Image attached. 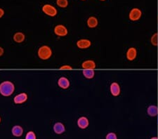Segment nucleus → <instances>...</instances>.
Wrapping results in <instances>:
<instances>
[{
	"label": "nucleus",
	"instance_id": "cd10ccee",
	"mask_svg": "<svg viewBox=\"0 0 158 139\" xmlns=\"http://www.w3.org/2000/svg\"><path fill=\"white\" fill-rule=\"evenodd\" d=\"M101 1H106V0H101Z\"/></svg>",
	"mask_w": 158,
	"mask_h": 139
},
{
	"label": "nucleus",
	"instance_id": "c85d7f7f",
	"mask_svg": "<svg viewBox=\"0 0 158 139\" xmlns=\"http://www.w3.org/2000/svg\"><path fill=\"white\" fill-rule=\"evenodd\" d=\"M81 1H85V0H81Z\"/></svg>",
	"mask_w": 158,
	"mask_h": 139
},
{
	"label": "nucleus",
	"instance_id": "ddd939ff",
	"mask_svg": "<svg viewBox=\"0 0 158 139\" xmlns=\"http://www.w3.org/2000/svg\"><path fill=\"white\" fill-rule=\"evenodd\" d=\"M89 120L86 117H81L78 119L77 120V125L80 129H85L87 128L89 126Z\"/></svg>",
	"mask_w": 158,
	"mask_h": 139
},
{
	"label": "nucleus",
	"instance_id": "39448f33",
	"mask_svg": "<svg viewBox=\"0 0 158 139\" xmlns=\"http://www.w3.org/2000/svg\"><path fill=\"white\" fill-rule=\"evenodd\" d=\"M54 33L58 37H65L68 35V31L66 27L63 25H58L54 27Z\"/></svg>",
	"mask_w": 158,
	"mask_h": 139
},
{
	"label": "nucleus",
	"instance_id": "2eb2a0df",
	"mask_svg": "<svg viewBox=\"0 0 158 139\" xmlns=\"http://www.w3.org/2000/svg\"><path fill=\"white\" fill-rule=\"evenodd\" d=\"M13 39H14V41L15 42L20 44V43H22L23 42H24V40L25 39V36L23 32H18L14 35V36H13Z\"/></svg>",
	"mask_w": 158,
	"mask_h": 139
},
{
	"label": "nucleus",
	"instance_id": "393cba45",
	"mask_svg": "<svg viewBox=\"0 0 158 139\" xmlns=\"http://www.w3.org/2000/svg\"><path fill=\"white\" fill-rule=\"evenodd\" d=\"M4 49H3V48H2V47H0V57H1L2 55L4 54Z\"/></svg>",
	"mask_w": 158,
	"mask_h": 139
},
{
	"label": "nucleus",
	"instance_id": "423d86ee",
	"mask_svg": "<svg viewBox=\"0 0 158 139\" xmlns=\"http://www.w3.org/2000/svg\"><path fill=\"white\" fill-rule=\"evenodd\" d=\"M110 90L111 94L113 95V96H118L120 94L121 89L118 83L117 82L112 83L110 84Z\"/></svg>",
	"mask_w": 158,
	"mask_h": 139
},
{
	"label": "nucleus",
	"instance_id": "20e7f679",
	"mask_svg": "<svg viewBox=\"0 0 158 139\" xmlns=\"http://www.w3.org/2000/svg\"><path fill=\"white\" fill-rule=\"evenodd\" d=\"M142 16V11L138 8H134L129 13V18L131 21H137L141 18Z\"/></svg>",
	"mask_w": 158,
	"mask_h": 139
},
{
	"label": "nucleus",
	"instance_id": "dca6fc26",
	"mask_svg": "<svg viewBox=\"0 0 158 139\" xmlns=\"http://www.w3.org/2000/svg\"><path fill=\"white\" fill-rule=\"evenodd\" d=\"M147 112L150 117H156L158 115V108L156 105H150L147 109Z\"/></svg>",
	"mask_w": 158,
	"mask_h": 139
},
{
	"label": "nucleus",
	"instance_id": "aec40b11",
	"mask_svg": "<svg viewBox=\"0 0 158 139\" xmlns=\"http://www.w3.org/2000/svg\"><path fill=\"white\" fill-rule=\"evenodd\" d=\"M150 42H151V44L153 45L154 47L158 46V34L155 33L152 35L151 39H150Z\"/></svg>",
	"mask_w": 158,
	"mask_h": 139
},
{
	"label": "nucleus",
	"instance_id": "4be33fe9",
	"mask_svg": "<svg viewBox=\"0 0 158 139\" xmlns=\"http://www.w3.org/2000/svg\"><path fill=\"white\" fill-rule=\"evenodd\" d=\"M106 139H118L117 135L114 133H109L106 136Z\"/></svg>",
	"mask_w": 158,
	"mask_h": 139
},
{
	"label": "nucleus",
	"instance_id": "f3484780",
	"mask_svg": "<svg viewBox=\"0 0 158 139\" xmlns=\"http://www.w3.org/2000/svg\"><path fill=\"white\" fill-rule=\"evenodd\" d=\"M98 24V19L96 18V17L94 16L89 17L87 20V25L89 27H90V28H94V27H97Z\"/></svg>",
	"mask_w": 158,
	"mask_h": 139
},
{
	"label": "nucleus",
	"instance_id": "a878e982",
	"mask_svg": "<svg viewBox=\"0 0 158 139\" xmlns=\"http://www.w3.org/2000/svg\"><path fill=\"white\" fill-rule=\"evenodd\" d=\"M150 139H158V138H157V137H152V138H151Z\"/></svg>",
	"mask_w": 158,
	"mask_h": 139
},
{
	"label": "nucleus",
	"instance_id": "6ab92c4d",
	"mask_svg": "<svg viewBox=\"0 0 158 139\" xmlns=\"http://www.w3.org/2000/svg\"><path fill=\"white\" fill-rule=\"evenodd\" d=\"M57 5L60 8H66L68 6V0H56Z\"/></svg>",
	"mask_w": 158,
	"mask_h": 139
},
{
	"label": "nucleus",
	"instance_id": "6e6552de",
	"mask_svg": "<svg viewBox=\"0 0 158 139\" xmlns=\"http://www.w3.org/2000/svg\"><path fill=\"white\" fill-rule=\"evenodd\" d=\"M27 100V95L26 93H21L16 95L14 98V101L16 104H22Z\"/></svg>",
	"mask_w": 158,
	"mask_h": 139
},
{
	"label": "nucleus",
	"instance_id": "1a4fd4ad",
	"mask_svg": "<svg viewBox=\"0 0 158 139\" xmlns=\"http://www.w3.org/2000/svg\"><path fill=\"white\" fill-rule=\"evenodd\" d=\"M70 81L68 80V78L65 77H61L58 80V87L63 89L68 88L70 87Z\"/></svg>",
	"mask_w": 158,
	"mask_h": 139
},
{
	"label": "nucleus",
	"instance_id": "0eeeda50",
	"mask_svg": "<svg viewBox=\"0 0 158 139\" xmlns=\"http://www.w3.org/2000/svg\"><path fill=\"white\" fill-rule=\"evenodd\" d=\"M77 46L79 48V49H88L89 47H91V42L90 40L86 39H81L78 40L77 42Z\"/></svg>",
	"mask_w": 158,
	"mask_h": 139
},
{
	"label": "nucleus",
	"instance_id": "5701e85b",
	"mask_svg": "<svg viewBox=\"0 0 158 139\" xmlns=\"http://www.w3.org/2000/svg\"><path fill=\"white\" fill-rule=\"evenodd\" d=\"M60 70H72L73 67L68 65H64L60 67Z\"/></svg>",
	"mask_w": 158,
	"mask_h": 139
},
{
	"label": "nucleus",
	"instance_id": "b1692460",
	"mask_svg": "<svg viewBox=\"0 0 158 139\" xmlns=\"http://www.w3.org/2000/svg\"><path fill=\"white\" fill-rule=\"evenodd\" d=\"M4 11L2 8H0V18H2V16H4Z\"/></svg>",
	"mask_w": 158,
	"mask_h": 139
},
{
	"label": "nucleus",
	"instance_id": "9b49d317",
	"mask_svg": "<svg viewBox=\"0 0 158 139\" xmlns=\"http://www.w3.org/2000/svg\"><path fill=\"white\" fill-rule=\"evenodd\" d=\"M81 67L84 70H94L95 69L96 65L95 62L92 60H85L81 64Z\"/></svg>",
	"mask_w": 158,
	"mask_h": 139
},
{
	"label": "nucleus",
	"instance_id": "a211bd4d",
	"mask_svg": "<svg viewBox=\"0 0 158 139\" xmlns=\"http://www.w3.org/2000/svg\"><path fill=\"white\" fill-rule=\"evenodd\" d=\"M82 73L86 79H92L95 76V72L94 70H84Z\"/></svg>",
	"mask_w": 158,
	"mask_h": 139
},
{
	"label": "nucleus",
	"instance_id": "f8f14e48",
	"mask_svg": "<svg viewBox=\"0 0 158 139\" xmlns=\"http://www.w3.org/2000/svg\"><path fill=\"white\" fill-rule=\"evenodd\" d=\"M53 131H54V132L56 133H57V134H61V133L65 132V126L61 122L55 123L54 125H53Z\"/></svg>",
	"mask_w": 158,
	"mask_h": 139
},
{
	"label": "nucleus",
	"instance_id": "7ed1b4c3",
	"mask_svg": "<svg viewBox=\"0 0 158 139\" xmlns=\"http://www.w3.org/2000/svg\"><path fill=\"white\" fill-rule=\"evenodd\" d=\"M42 11L46 15L49 16L54 17L57 15L58 11L57 9L55 8L53 6H52L50 4H45L42 6Z\"/></svg>",
	"mask_w": 158,
	"mask_h": 139
},
{
	"label": "nucleus",
	"instance_id": "f257e3e1",
	"mask_svg": "<svg viewBox=\"0 0 158 139\" xmlns=\"http://www.w3.org/2000/svg\"><path fill=\"white\" fill-rule=\"evenodd\" d=\"M15 86L10 81H4L0 84V93L5 97L11 96L14 92Z\"/></svg>",
	"mask_w": 158,
	"mask_h": 139
},
{
	"label": "nucleus",
	"instance_id": "412c9836",
	"mask_svg": "<svg viewBox=\"0 0 158 139\" xmlns=\"http://www.w3.org/2000/svg\"><path fill=\"white\" fill-rule=\"evenodd\" d=\"M25 139H36V135L33 131H29L25 136Z\"/></svg>",
	"mask_w": 158,
	"mask_h": 139
},
{
	"label": "nucleus",
	"instance_id": "f03ea898",
	"mask_svg": "<svg viewBox=\"0 0 158 139\" xmlns=\"http://www.w3.org/2000/svg\"><path fill=\"white\" fill-rule=\"evenodd\" d=\"M37 55L40 59L46 60L49 59L52 55V50L49 46L43 45L39 48L37 51Z\"/></svg>",
	"mask_w": 158,
	"mask_h": 139
},
{
	"label": "nucleus",
	"instance_id": "9d476101",
	"mask_svg": "<svg viewBox=\"0 0 158 139\" xmlns=\"http://www.w3.org/2000/svg\"><path fill=\"white\" fill-rule=\"evenodd\" d=\"M127 59L130 61L135 60L137 56V50L135 49L134 47H130L129 49L127 50V54H126Z\"/></svg>",
	"mask_w": 158,
	"mask_h": 139
},
{
	"label": "nucleus",
	"instance_id": "bb28decb",
	"mask_svg": "<svg viewBox=\"0 0 158 139\" xmlns=\"http://www.w3.org/2000/svg\"><path fill=\"white\" fill-rule=\"evenodd\" d=\"M0 123H1V117H0Z\"/></svg>",
	"mask_w": 158,
	"mask_h": 139
},
{
	"label": "nucleus",
	"instance_id": "4468645a",
	"mask_svg": "<svg viewBox=\"0 0 158 139\" xmlns=\"http://www.w3.org/2000/svg\"><path fill=\"white\" fill-rule=\"evenodd\" d=\"M11 132L13 136H14L15 137H20L23 133V129L20 126L16 125L12 128Z\"/></svg>",
	"mask_w": 158,
	"mask_h": 139
}]
</instances>
